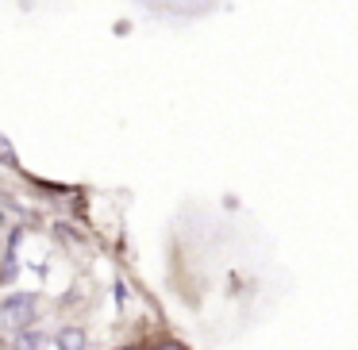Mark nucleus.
I'll return each mask as SVG.
<instances>
[{
	"label": "nucleus",
	"mask_w": 358,
	"mask_h": 350,
	"mask_svg": "<svg viewBox=\"0 0 358 350\" xmlns=\"http://www.w3.org/2000/svg\"><path fill=\"white\" fill-rule=\"evenodd\" d=\"M0 158H4V162H16V154H12V147H8V139H4V135H0Z\"/></svg>",
	"instance_id": "20e7f679"
},
{
	"label": "nucleus",
	"mask_w": 358,
	"mask_h": 350,
	"mask_svg": "<svg viewBox=\"0 0 358 350\" xmlns=\"http://www.w3.org/2000/svg\"><path fill=\"white\" fill-rule=\"evenodd\" d=\"M39 347H43L39 331H20L16 339H12V350H39Z\"/></svg>",
	"instance_id": "7ed1b4c3"
},
{
	"label": "nucleus",
	"mask_w": 358,
	"mask_h": 350,
	"mask_svg": "<svg viewBox=\"0 0 358 350\" xmlns=\"http://www.w3.org/2000/svg\"><path fill=\"white\" fill-rule=\"evenodd\" d=\"M0 323L8 327L12 335L31 331V323H35V296L31 293L4 296V300H0Z\"/></svg>",
	"instance_id": "f257e3e1"
},
{
	"label": "nucleus",
	"mask_w": 358,
	"mask_h": 350,
	"mask_svg": "<svg viewBox=\"0 0 358 350\" xmlns=\"http://www.w3.org/2000/svg\"><path fill=\"white\" fill-rule=\"evenodd\" d=\"M58 347H62V350H85L89 339H85L81 327H62V331H58Z\"/></svg>",
	"instance_id": "f03ea898"
},
{
	"label": "nucleus",
	"mask_w": 358,
	"mask_h": 350,
	"mask_svg": "<svg viewBox=\"0 0 358 350\" xmlns=\"http://www.w3.org/2000/svg\"><path fill=\"white\" fill-rule=\"evenodd\" d=\"M162 350H185V347H173V342H166V347Z\"/></svg>",
	"instance_id": "39448f33"
}]
</instances>
